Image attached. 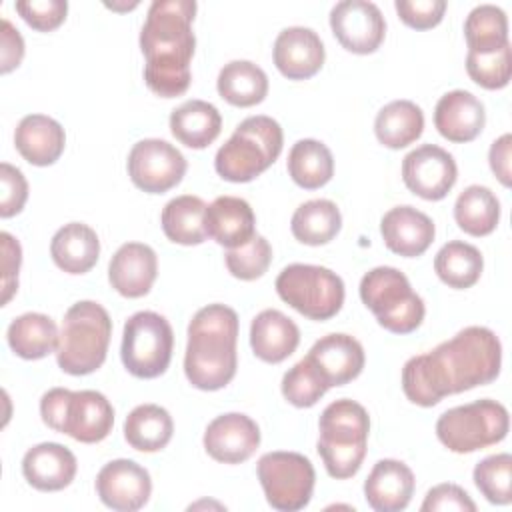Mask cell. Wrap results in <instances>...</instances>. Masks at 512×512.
Instances as JSON below:
<instances>
[{"label":"cell","instance_id":"obj_1","mask_svg":"<svg viewBox=\"0 0 512 512\" xmlns=\"http://www.w3.org/2000/svg\"><path fill=\"white\" fill-rule=\"evenodd\" d=\"M500 364L498 336L490 328L468 326L434 350L412 356L402 368V390L410 402L428 408L444 396L496 380Z\"/></svg>","mask_w":512,"mask_h":512},{"label":"cell","instance_id":"obj_2","mask_svg":"<svg viewBox=\"0 0 512 512\" xmlns=\"http://www.w3.org/2000/svg\"><path fill=\"white\" fill-rule=\"evenodd\" d=\"M194 0H154L140 32V48L146 58V86L162 96L176 98L190 86V60L196 38L192 20Z\"/></svg>","mask_w":512,"mask_h":512},{"label":"cell","instance_id":"obj_3","mask_svg":"<svg viewBox=\"0 0 512 512\" xmlns=\"http://www.w3.org/2000/svg\"><path fill=\"white\" fill-rule=\"evenodd\" d=\"M238 314L224 304L200 308L188 326L184 372L198 390H220L236 374Z\"/></svg>","mask_w":512,"mask_h":512},{"label":"cell","instance_id":"obj_4","mask_svg":"<svg viewBox=\"0 0 512 512\" xmlns=\"http://www.w3.org/2000/svg\"><path fill=\"white\" fill-rule=\"evenodd\" d=\"M318 454L336 480L352 478L366 456L370 418L362 404L342 398L324 408L318 420Z\"/></svg>","mask_w":512,"mask_h":512},{"label":"cell","instance_id":"obj_5","mask_svg":"<svg viewBox=\"0 0 512 512\" xmlns=\"http://www.w3.org/2000/svg\"><path fill=\"white\" fill-rule=\"evenodd\" d=\"M110 336L112 320L98 302L82 300L72 304L64 314L58 336V366L72 376L98 370L106 360Z\"/></svg>","mask_w":512,"mask_h":512},{"label":"cell","instance_id":"obj_6","mask_svg":"<svg viewBox=\"0 0 512 512\" xmlns=\"http://www.w3.org/2000/svg\"><path fill=\"white\" fill-rule=\"evenodd\" d=\"M282 144V128L274 118L248 116L218 148L214 168L228 182H250L276 162Z\"/></svg>","mask_w":512,"mask_h":512},{"label":"cell","instance_id":"obj_7","mask_svg":"<svg viewBox=\"0 0 512 512\" xmlns=\"http://www.w3.org/2000/svg\"><path fill=\"white\" fill-rule=\"evenodd\" d=\"M360 298L378 324L394 334L414 332L426 314L424 300L412 290L408 278L392 266L366 272L360 280Z\"/></svg>","mask_w":512,"mask_h":512},{"label":"cell","instance_id":"obj_8","mask_svg":"<svg viewBox=\"0 0 512 512\" xmlns=\"http://www.w3.org/2000/svg\"><path fill=\"white\" fill-rule=\"evenodd\" d=\"M508 410L490 398L446 410L436 422L438 440L456 454L498 444L508 434Z\"/></svg>","mask_w":512,"mask_h":512},{"label":"cell","instance_id":"obj_9","mask_svg":"<svg viewBox=\"0 0 512 512\" xmlns=\"http://www.w3.org/2000/svg\"><path fill=\"white\" fill-rule=\"evenodd\" d=\"M278 296L310 320H328L344 304L342 278L324 266L290 264L276 278Z\"/></svg>","mask_w":512,"mask_h":512},{"label":"cell","instance_id":"obj_10","mask_svg":"<svg viewBox=\"0 0 512 512\" xmlns=\"http://www.w3.org/2000/svg\"><path fill=\"white\" fill-rule=\"evenodd\" d=\"M172 348V326L158 312L142 310L126 320L120 354L132 376L150 380L164 374L172 358Z\"/></svg>","mask_w":512,"mask_h":512},{"label":"cell","instance_id":"obj_11","mask_svg":"<svg viewBox=\"0 0 512 512\" xmlns=\"http://www.w3.org/2000/svg\"><path fill=\"white\" fill-rule=\"evenodd\" d=\"M258 480L274 510L296 512L308 506L314 492V466L298 452H268L258 460Z\"/></svg>","mask_w":512,"mask_h":512},{"label":"cell","instance_id":"obj_12","mask_svg":"<svg viewBox=\"0 0 512 512\" xmlns=\"http://www.w3.org/2000/svg\"><path fill=\"white\" fill-rule=\"evenodd\" d=\"M186 174V158L166 140L146 138L128 154V176L140 190L162 194L180 184Z\"/></svg>","mask_w":512,"mask_h":512},{"label":"cell","instance_id":"obj_13","mask_svg":"<svg viewBox=\"0 0 512 512\" xmlns=\"http://www.w3.org/2000/svg\"><path fill=\"white\" fill-rule=\"evenodd\" d=\"M330 28L336 40L354 54H372L380 48L386 22L380 8L368 0H342L330 10Z\"/></svg>","mask_w":512,"mask_h":512},{"label":"cell","instance_id":"obj_14","mask_svg":"<svg viewBox=\"0 0 512 512\" xmlns=\"http://www.w3.org/2000/svg\"><path fill=\"white\" fill-rule=\"evenodd\" d=\"M458 168L444 148L422 144L402 162V180L410 192L424 200H442L456 184Z\"/></svg>","mask_w":512,"mask_h":512},{"label":"cell","instance_id":"obj_15","mask_svg":"<svg viewBox=\"0 0 512 512\" xmlns=\"http://www.w3.org/2000/svg\"><path fill=\"white\" fill-rule=\"evenodd\" d=\"M98 498L112 510L134 512L140 510L152 492V480L144 466L134 460L118 458L102 466L96 476Z\"/></svg>","mask_w":512,"mask_h":512},{"label":"cell","instance_id":"obj_16","mask_svg":"<svg viewBox=\"0 0 512 512\" xmlns=\"http://www.w3.org/2000/svg\"><path fill=\"white\" fill-rule=\"evenodd\" d=\"M112 424L114 408L104 394L96 390H70L56 432L68 434L84 444H94L110 434Z\"/></svg>","mask_w":512,"mask_h":512},{"label":"cell","instance_id":"obj_17","mask_svg":"<svg viewBox=\"0 0 512 512\" xmlns=\"http://www.w3.org/2000/svg\"><path fill=\"white\" fill-rule=\"evenodd\" d=\"M260 446L258 424L240 412L216 416L204 432V448L216 460L224 464L246 462Z\"/></svg>","mask_w":512,"mask_h":512},{"label":"cell","instance_id":"obj_18","mask_svg":"<svg viewBox=\"0 0 512 512\" xmlns=\"http://www.w3.org/2000/svg\"><path fill=\"white\" fill-rule=\"evenodd\" d=\"M306 358L318 370L322 380L332 386H344L358 378L364 368V348L350 334H328L322 336Z\"/></svg>","mask_w":512,"mask_h":512},{"label":"cell","instance_id":"obj_19","mask_svg":"<svg viewBox=\"0 0 512 512\" xmlns=\"http://www.w3.org/2000/svg\"><path fill=\"white\" fill-rule=\"evenodd\" d=\"M324 44L312 28H284L274 42V64L288 80L312 78L324 64Z\"/></svg>","mask_w":512,"mask_h":512},{"label":"cell","instance_id":"obj_20","mask_svg":"<svg viewBox=\"0 0 512 512\" xmlns=\"http://www.w3.org/2000/svg\"><path fill=\"white\" fill-rule=\"evenodd\" d=\"M156 274V252L142 242L122 244L108 264V280L112 288L126 298L146 296L156 280Z\"/></svg>","mask_w":512,"mask_h":512},{"label":"cell","instance_id":"obj_21","mask_svg":"<svg viewBox=\"0 0 512 512\" xmlns=\"http://www.w3.org/2000/svg\"><path fill=\"white\" fill-rule=\"evenodd\" d=\"M384 244L394 254L414 258L434 242V222L412 206H394L380 220Z\"/></svg>","mask_w":512,"mask_h":512},{"label":"cell","instance_id":"obj_22","mask_svg":"<svg viewBox=\"0 0 512 512\" xmlns=\"http://www.w3.org/2000/svg\"><path fill=\"white\" fill-rule=\"evenodd\" d=\"M76 468V456L56 442L36 444L22 458V474L26 482L42 492H58L70 486Z\"/></svg>","mask_w":512,"mask_h":512},{"label":"cell","instance_id":"obj_23","mask_svg":"<svg viewBox=\"0 0 512 512\" xmlns=\"http://www.w3.org/2000/svg\"><path fill=\"white\" fill-rule=\"evenodd\" d=\"M414 494L412 470L392 458L378 460L364 482V498L376 512H400Z\"/></svg>","mask_w":512,"mask_h":512},{"label":"cell","instance_id":"obj_24","mask_svg":"<svg viewBox=\"0 0 512 512\" xmlns=\"http://www.w3.org/2000/svg\"><path fill=\"white\" fill-rule=\"evenodd\" d=\"M486 124L484 104L466 90L446 92L434 110L436 130L450 142L474 140Z\"/></svg>","mask_w":512,"mask_h":512},{"label":"cell","instance_id":"obj_25","mask_svg":"<svg viewBox=\"0 0 512 512\" xmlns=\"http://www.w3.org/2000/svg\"><path fill=\"white\" fill-rule=\"evenodd\" d=\"M256 218L250 204L236 196H218L206 206L204 228L206 234L220 246L238 248L254 238Z\"/></svg>","mask_w":512,"mask_h":512},{"label":"cell","instance_id":"obj_26","mask_svg":"<svg viewBox=\"0 0 512 512\" xmlns=\"http://www.w3.org/2000/svg\"><path fill=\"white\" fill-rule=\"evenodd\" d=\"M14 144L20 156L34 166H50L64 152V128L50 116L28 114L14 132Z\"/></svg>","mask_w":512,"mask_h":512},{"label":"cell","instance_id":"obj_27","mask_svg":"<svg viewBox=\"0 0 512 512\" xmlns=\"http://www.w3.org/2000/svg\"><path fill=\"white\" fill-rule=\"evenodd\" d=\"M300 342V330L284 312L268 308L262 310L250 326V346L254 354L268 364L286 360Z\"/></svg>","mask_w":512,"mask_h":512},{"label":"cell","instance_id":"obj_28","mask_svg":"<svg viewBox=\"0 0 512 512\" xmlns=\"http://www.w3.org/2000/svg\"><path fill=\"white\" fill-rule=\"evenodd\" d=\"M50 254L60 270L68 274H84L98 262L100 240L88 224L70 222L52 236Z\"/></svg>","mask_w":512,"mask_h":512},{"label":"cell","instance_id":"obj_29","mask_svg":"<svg viewBox=\"0 0 512 512\" xmlns=\"http://www.w3.org/2000/svg\"><path fill=\"white\" fill-rule=\"evenodd\" d=\"M222 130V116L218 108L204 100H186L170 114V132L188 148L210 146Z\"/></svg>","mask_w":512,"mask_h":512},{"label":"cell","instance_id":"obj_30","mask_svg":"<svg viewBox=\"0 0 512 512\" xmlns=\"http://www.w3.org/2000/svg\"><path fill=\"white\" fill-rule=\"evenodd\" d=\"M54 320L40 312H26L10 322L6 338L12 352L24 360H40L58 346Z\"/></svg>","mask_w":512,"mask_h":512},{"label":"cell","instance_id":"obj_31","mask_svg":"<svg viewBox=\"0 0 512 512\" xmlns=\"http://www.w3.org/2000/svg\"><path fill=\"white\" fill-rule=\"evenodd\" d=\"M216 86L218 94L228 104L248 108L260 104L266 98L268 76L250 60H232L220 70Z\"/></svg>","mask_w":512,"mask_h":512},{"label":"cell","instance_id":"obj_32","mask_svg":"<svg viewBox=\"0 0 512 512\" xmlns=\"http://www.w3.org/2000/svg\"><path fill=\"white\" fill-rule=\"evenodd\" d=\"M172 432V416L158 404H140L124 420V438L140 452L162 450L170 442Z\"/></svg>","mask_w":512,"mask_h":512},{"label":"cell","instance_id":"obj_33","mask_svg":"<svg viewBox=\"0 0 512 512\" xmlns=\"http://www.w3.org/2000/svg\"><path fill=\"white\" fill-rule=\"evenodd\" d=\"M424 114L410 100H394L386 104L374 120V132L380 144L398 150L422 136Z\"/></svg>","mask_w":512,"mask_h":512},{"label":"cell","instance_id":"obj_34","mask_svg":"<svg viewBox=\"0 0 512 512\" xmlns=\"http://www.w3.org/2000/svg\"><path fill=\"white\" fill-rule=\"evenodd\" d=\"M204 214H206V204L202 198L184 194L172 198L160 216L162 230L166 238L174 244L182 246H194L202 244L208 234L204 228Z\"/></svg>","mask_w":512,"mask_h":512},{"label":"cell","instance_id":"obj_35","mask_svg":"<svg viewBox=\"0 0 512 512\" xmlns=\"http://www.w3.org/2000/svg\"><path fill=\"white\" fill-rule=\"evenodd\" d=\"M342 228V216L332 200L316 198L300 204L292 214L290 230L294 238L308 246L328 244Z\"/></svg>","mask_w":512,"mask_h":512},{"label":"cell","instance_id":"obj_36","mask_svg":"<svg viewBox=\"0 0 512 512\" xmlns=\"http://www.w3.org/2000/svg\"><path fill=\"white\" fill-rule=\"evenodd\" d=\"M454 220L470 236H486L494 232L500 220V202L496 194L480 184L464 188L454 204Z\"/></svg>","mask_w":512,"mask_h":512},{"label":"cell","instance_id":"obj_37","mask_svg":"<svg viewBox=\"0 0 512 512\" xmlns=\"http://www.w3.org/2000/svg\"><path fill=\"white\" fill-rule=\"evenodd\" d=\"M288 174L300 188L316 190L328 184L334 174L332 152L320 140H298L288 154Z\"/></svg>","mask_w":512,"mask_h":512},{"label":"cell","instance_id":"obj_38","mask_svg":"<svg viewBox=\"0 0 512 512\" xmlns=\"http://www.w3.org/2000/svg\"><path fill=\"white\" fill-rule=\"evenodd\" d=\"M482 268H484V258L480 250L460 240H452L444 244L434 258V270L438 278L446 286L456 290L474 286L480 280Z\"/></svg>","mask_w":512,"mask_h":512},{"label":"cell","instance_id":"obj_39","mask_svg":"<svg viewBox=\"0 0 512 512\" xmlns=\"http://www.w3.org/2000/svg\"><path fill=\"white\" fill-rule=\"evenodd\" d=\"M468 52H494L508 44L506 12L494 4L476 6L464 22Z\"/></svg>","mask_w":512,"mask_h":512},{"label":"cell","instance_id":"obj_40","mask_svg":"<svg viewBox=\"0 0 512 512\" xmlns=\"http://www.w3.org/2000/svg\"><path fill=\"white\" fill-rule=\"evenodd\" d=\"M474 484L492 504H510L512 500V456L508 452L484 458L474 468Z\"/></svg>","mask_w":512,"mask_h":512},{"label":"cell","instance_id":"obj_41","mask_svg":"<svg viewBox=\"0 0 512 512\" xmlns=\"http://www.w3.org/2000/svg\"><path fill=\"white\" fill-rule=\"evenodd\" d=\"M326 392L328 384L306 356L296 362L282 378V394L296 408L314 406Z\"/></svg>","mask_w":512,"mask_h":512},{"label":"cell","instance_id":"obj_42","mask_svg":"<svg viewBox=\"0 0 512 512\" xmlns=\"http://www.w3.org/2000/svg\"><path fill=\"white\" fill-rule=\"evenodd\" d=\"M468 76L486 90H500L512 76V52L510 42L494 52H468L466 56Z\"/></svg>","mask_w":512,"mask_h":512},{"label":"cell","instance_id":"obj_43","mask_svg":"<svg viewBox=\"0 0 512 512\" xmlns=\"http://www.w3.org/2000/svg\"><path fill=\"white\" fill-rule=\"evenodd\" d=\"M224 262L234 278L256 280L268 270L272 262V248L264 236L254 234V238L244 246L230 248L224 256Z\"/></svg>","mask_w":512,"mask_h":512},{"label":"cell","instance_id":"obj_44","mask_svg":"<svg viewBox=\"0 0 512 512\" xmlns=\"http://www.w3.org/2000/svg\"><path fill=\"white\" fill-rule=\"evenodd\" d=\"M16 12L28 26L38 32H50L58 28L68 12L66 0H20L14 4Z\"/></svg>","mask_w":512,"mask_h":512},{"label":"cell","instance_id":"obj_45","mask_svg":"<svg viewBox=\"0 0 512 512\" xmlns=\"http://www.w3.org/2000/svg\"><path fill=\"white\" fill-rule=\"evenodd\" d=\"M394 6L400 20L416 30L434 28L446 12L444 0H396Z\"/></svg>","mask_w":512,"mask_h":512},{"label":"cell","instance_id":"obj_46","mask_svg":"<svg viewBox=\"0 0 512 512\" xmlns=\"http://www.w3.org/2000/svg\"><path fill=\"white\" fill-rule=\"evenodd\" d=\"M0 184H2V198H0V216L10 218L22 212L26 198H28V182L24 174L8 164H0Z\"/></svg>","mask_w":512,"mask_h":512},{"label":"cell","instance_id":"obj_47","mask_svg":"<svg viewBox=\"0 0 512 512\" xmlns=\"http://www.w3.org/2000/svg\"><path fill=\"white\" fill-rule=\"evenodd\" d=\"M420 510L422 512H436V510L474 512L476 504L472 502L468 492L458 484H438L432 490H428Z\"/></svg>","mask_w":512,"mask_h":512},{"label":"cell","instance_id":"obj_48","mask_svg":"<svg viewBox=\"0 0 512 512\" xmlns=\"http://www.w3.org/2000/svg\"><path fill=\"white\" fill-rule=\"evenodd\" d=\"M2 242V304H8L18 290V270L22 262V248L8 232L0 234Z\"/></svg>","mask_w":512,"mask_h":512},{"label":"cell","instance_id":"obj_49","mask_svg":"<svg viewBox=\"0 0 512 512\" xmlns=\"http://www.w3.org/2000/svg\"><path fill=\"white\" fill-rule=\"evenodd\" d=\"M24 58V40L20 32L10 24V20L2 18V30H0V70L2 74H8L10 70L18 68V64Z\"/></svg>","mask_w":512,"mask_h":512},{"label":"cell","instance_id":"obj_50","mask_svg":"<svg viewBox=\"0 0 512 512\" xmlns=\"http://www.w3.org/2000/svg\"><path fill=\"white\" fill-rule=\"evenodd\" d=\"M510 150H512V136L510 134H502L498 140L492 142L490 146V168L496 174V178L504 184L510 186L512 184V172H510Z\"/></svg>","mask_w":512,"mask_h":512}]
</instances>
